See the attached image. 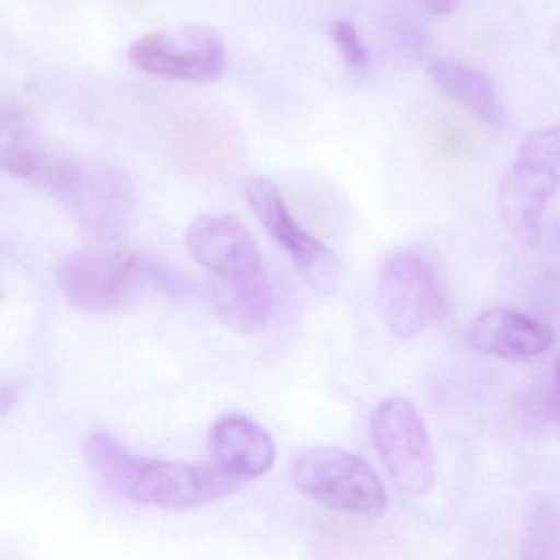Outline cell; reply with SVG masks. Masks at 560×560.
I'll list each match as a JSON object with an SVG mask.
<instances>
[{
  "instance_id": "1",
  "label": "cell",
  "mask_w": 560,
  "mask_h": 560,
  "mask_svg": "<svg viewBox=\"0 0 560 560\" xmlns=\"http://www.w3.org/2000/svg\"><path fill=\"white\" fill-rule=\"evenodd\" d=\"M191 257L212 275V301L222 323L252 336L271 313V287L260 248L247 225L232 214L198 215L186 231Z\"/></svg>"
},
{
  "instance_id": "2",
  "label": "cell",
  "mask_w": 560,
  "mask_h": 560,
  "mask_svg": "<svg viewBox=\"0 0 560 560\" xmlns=\"http://www.w3.org/2000/svg\"><path fill=\"white\" fill-rule=\"evenodd\" d=\"M84 455L91 470L109 490L147 506L192 510L222 500L238 487V481L214 464L143 457L107 431L91 432Z\"/></svg>"
},
{
  "instance_id": "3",
  "label": "cell",
  "mask_w": 560,
  "mask_h": 560,
  "mask_svg": "<svg viewBox=\"0 0 560 560\" xmlns=\"http://www.w3.org/2000/svg\"><path fill=\"white\" fill-rule=\"evenodd\" d=\"M42 186L94 237L114 241L132 222L137 202L132 183L107 163L54 156Z\"/></svg>"
},
{
  "instance_id": "4",
  "label": "cell",
  "mask_w": 560,
  "mask_h": 560,
  "mask_svg": "<svg viewBox=\"0 0 560 560\" xmlns=\"http://www.w3.org/2000/svg\"><path fill=\"white\" fill-rule=\"evenodd\" d=\"M559 127L530 133L517 150L500 189L501 218L521 244H539L542 221L559 189Z\"/></svg>"
},
{
  "instance_id": "5",
  "label": "cell",
  "mask_w": 560,
  "mask_h": 560,
  "mask_svg": "<svg viewBox=\"0 0 560 560\" xmlns=\"http://www.w3.org/2000/svg\"><path fill=\"white\" fill-rule=\"evenodd\" d=\"M294 487L327 510L380 517L388 510V494L375 468L352 452L313 447L293 465Z\"/></svg>"
},
{
  "instance_id": "6",
  "label": "cell",
  "mask_w": 560,
  "mask_h": 560,
  "mask_svg": "<svg viewBox=\"0 0 560 560\" xmlns=\"http://www.w3.org/2000/svg\"><path fill=\"white\" fill-rule=\"evenodd\" d=\"M373 444L399 490L422 497L438 481V458L421 415L408 398L393 396L370 419Z\"/></svg>"
},
{
  "instance_id": "7",
  "label": "cell",
  "mask_w": 560,
  "mask_h": 560,
  "mask_svg": "<svg viewBox=\"0 0 560 560\" xmlns=\"http://www.w3.org/2000/svg\"><path fill=\"white\" fill-rule=\"evenodd\" d=\"M445 304L444 287L422 255L399 250L386 258L376 284V306L395 336H421L444 316Z\"/></svg>"
},
{
  "instance_id": "8",
  "label": "cell",
  "mask_w": 560,
  "mask_h": 560,
  "mask_svg": "<svg viewBox=\"0 0 560 560\" xmlns=\"http://www.w3.org/2000/svg\"><path fill=\"white\" fill-rule=\"evenodd\" d=\"M129 58L139 70L166 80L212 83L228 67L224 42L205 25L152 32L133 42Z\"/></svg>"
},
{
  "instance_id": "9",
  "label": "cell",
  "mask_w": 560,
  "mask_h": 560,
  "mask_svg": "<svg viewBox=\"0 0 560 560\" xmlns=\"http://www.w3.org/2000/svg\"><path fill=\"white\" fill-rule=\"evenodd\" d=\"M245 195L255 218L288 252L304 281L319 296H334L342 277L339 257L301 228L277 185L264 176H255L245 186Z\"/></svg>"
},
{
  "instance_id": "10",
  "label": "cell",
  "mask_w": 560,
  "mask_h": 560,
  "mask_svg": "<svg viewBox=\"0 0 560 560\" xmlns=\"http://www.w3.org/2000/svg\"><path fill=\"white\" fill-rule=\"evenodd\" d=\"M57 280L77 310L109 314L124 310L142 283L133 255L80 250L67 255L57 268Z\"/></svg>"
},
{
  "instance_id": "11",
  "label": "cell",
  "mask_w": 560,
  "mask_h": 560,
  "mask_svg": "<svg viewBox=\"0 0 560 560\" xmlns=\"http://www.w3.org/2000/svg\"><path fill=\"white\" fill-rule=\"evenodd\" d=\"M212 464L235 481L268 474L277 460V445L267 429L244 415L219 418L209 431Z\"/></svg>"
},
{
  "instance_id": "12",
  "label": "cell",
  "mask_w": 560,
  "mask_h": 560,
  "mask_svg": "<svg viewBox=\"0 0 560 560\" xmlns=\"http://www.w3.org/2000/svg\"><path fill=\"white\" fill-rule=\"evenodd\" d=\"M478 352L506 360L534 359L552 347L553 332L547 324L506 307L485 311L468 330Z\"/></svg>"
},
{
  "instance_id": "13",
  "label": "cell",
  "mask_w": 560,
  "mask_h": 560,
  "mask_svg": "<svg viewBox=\"0 0 560 560\" xmlns=\"http://www.w3.org/2000/svg\"><path fill=\"white\" fill-rule=\"evenodd\" d=\"M51 160L31 110L18 101L0 97V172L42 185Z\"/></svg>"
},
{
  "instance_id": "14",
  "label": "cell",
  "mask_w": 560,
  "mask_h": 560,
  "mask_svg": "<svg viewBox=\"0 0 560 560\" xmlns=\"http://www.w3.org/2000/svg\"><path fill=\"white\" fill-rule=\"evenodd\" d=\"M429 70L434 83L475 119L494 130L506 129L510 114L487 74L454 60H435Z\"/></svg>"
},
{
  "instance_id": "15",
  "label": "cell",
  "mask_w": 560,
  "mask_h": 560,
  "mask_svg": "<svg viewBox=\"0 0 560 560\" xmlns=\"http://www.w3.org/2000/svg\"><path fill=\"white\" fill-rule=\"evenodd\" d=\"M557 510L553 504H540L530 514L529 533H527L526 549L530 550L526 557L534 559H546L549 557L547 549L552 547L557 549V539H559V526H557Z\"/></svg>"
},
{
  "instance_id": "16",
  "label": "cell",
  "mask_w": 560,
  "mask_h": 560,
  "mask_svg": "<svg viewBox=\"0 0 560 560\" xmlns=\"http://www.w3.org/2000/svg\"><path fill=\"white\" fill-rule=\"evenodd\" d=\"M133 264L142 283L173 298H183L189 293V281L163 261L150 257H133Z\"/></svg>"
},
{
  "instance_id": "17",
  "label": "cell",
  "mask_w": 560,
  "mask_h": 560,
  "mask_svg": "<svg viewBox=\"0 0 560 560\" xmlns=\"http://www.w3.org/2000/svg\"><path fill=\"white\" fill-rule=\"evenodd\" d=\"M330 32L347 67L352 68L357 73H363L369 68L370 57L353 24L349 21H336Z\"/></svg>"
},
{
  "instance_id": "18",
  "label": "cell",
  "mask_w": 560,
  "mask_h": 560,
  "mask_svg": "<svg viewBox=\"0 0 560 560\" xmlns=\"http://www.w3.org/2000/svg\"><path fill=\"white\" fill-rule=\"evenodd\" d=\"M422 5L435 15H447L457 11L460 0H421Z\"/></svg>"
},
{
  "instance_id": "19",
  "label": "cell",
  "mask_w": 560,
  "mask_h": 560,
  "mask_svg": "<svg viewBox=\"0 0 560 560\" xmlns=\"http://www.w3.org/2000/svg\"><path fill=\"white\" fill-rule=\"evenodd\" d=\"M18 401V392L12 386H0V416L5 415Z\"/></svg>"
}]
</instances>
